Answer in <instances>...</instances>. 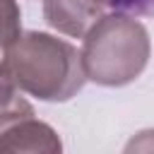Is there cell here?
<instances>
[{"mask_svg": "<svg viewBox=\"0 0 154 154\" xmlns=\"http://www.w3.org/2000/svg\"><path fill=\"white\" fill-rule=\"evenodd\" d=\"M106 14L99 0H43V19L58 34L84 38V34Z\"/></svg>", "mask_w": 154, "mask_h": 154, "instance_id": "3", "label": "cell"}, {"mask_svg": "<svg viewBox=\"0 0 154 154\" xmlns=\"http://www.w3.org/2000/svg\"><path fill=\"white\" fill-rule=\"evenodd\" d=\"M79 53L89 82L125 87L144 72L152 41L142 22L123 12H108L84 34Z\"/></svg>", "mask_w": 154, "mask_h": 154, "instance_id": "2", "label": "cell"}, {"mask_svg": "<svg viewBox=\"0 0 154 154\" xmlns=\"http://www.w3.org/2000/svg\"><path fill=\"white\" fill-rule=\"evenodd\" d=\"M31 116H34V106L22 96V89L10 75L5 60H0V135L10 125L24 118H31Z\"/></svg>", "mask_w": 154, "mask_h": 154, "instance_id": "5", "label": "cell"}, {"mask_svg": "<svg viewBox=\"0 0 154 154\" xmlns=\"http://www.w3.org/2000/svg\"><path fill=\"white\" fill-rule=\"evenodd\" d=\"M2 60L17 87L38 101H70L87 82L82 53L46 31H22Z\"/></svg>", "mask_w": 154, "mask_h": 154, "instance_id": "1", "label": "cell"}, {"mask_svg": "<svg viewBox=\"0 0 154 154\" xmlns=\"http://www.w3.org/2000/svg\"><path fill=\"white\" fill-rule=\"evenodd\" d=\"M99 2H101V5H103V7H108V0H99Z\"/></svg>", "mask_w": 154, "mask_h": 154, "instance_id": "8", "label": "cell"}, {"mask_svg": "<svg viewBox=\"0 0 154 154\" xmlns=\"http://www.w3.org/2000/svg\"><path fill=\"white\" fill-rule=\"evenodd\" d=\"M22 34V10L17 0H0V53L19 38Z\"/></svg>", "mask_w": 154, "mask_h": 154, "instance_id": "6", "label": "cell"}, {"mask_svg": "<svg viewBox=\"0 0 154 154\" xmlns=\"http://www.w3.org/2000/svg\"><path fill=\"white\" fill-rule=\"evenodd\" d=\"M63 149V142L58 137V132L43 123L31 118H24L14 125H10L2 135H0V154H58Z\"/></svg>", "mask_w": 154, "mask_h": 154, "instance_id": "4", "label": "cell"}, {"mask_svg": "<svg viewBox=\"0 0 154 154\" xmlns=\"http://www.w3.org/2000/svg\"><path fill=\"white\" fill-rule=\"evenodd\" d=\"M108 7L113 12H123L130 17L154 14V0H108Z\"/></svg>", "mask_w": 154, "mask_h": 154, "instance_id": "7", "label": "cell"}]
</instances>
